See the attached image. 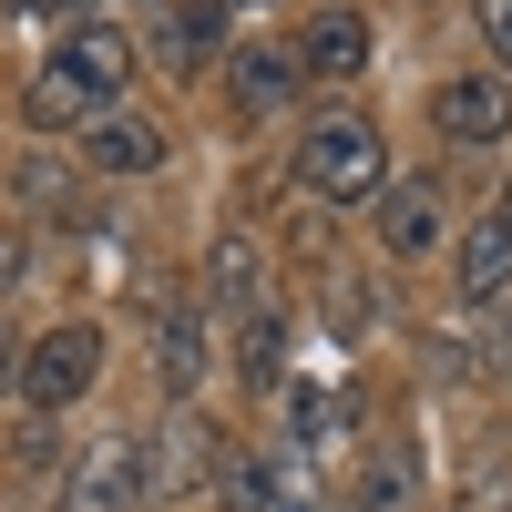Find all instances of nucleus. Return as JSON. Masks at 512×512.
Instances as JSON below:
<instances>
[{
	"label": "nucleus",
	"mask_w": 512,
	"mask_h": 512,
	"mask_svg": "<svg viewBox=\"0 0 512 512\" xmlns=\"http://www.w3.org/2000/svg\"><path fill=\"white\" fill-rule=\"evenodd\" d=\"M277 349H287V318L256 297V308L236 318V369H246V379H277Z\"/></svg>",
	"instance_id": "14"
},
{
	"label": "nucleus",
	"mask_w": 512,
	"mask_h": 512,
	"mask_svg": "<svg viewBox=\"0 0 512 512\" xmlns=\"http://www.w3.org/2000/svg\"><path fill=\"white\" fill-rule=\"evenodd\" d=\"M502 216H512V195H502Z\"/></svg>",
	"instance_id": "21"
},
{
	"label": "nucleus",
	"mask_w": 512,
	"mask_h": 512,
	"mask_svg": "<svg viewBox=\"0 0 512 512\" xmlns=\"http://www.w3.org/2000/svg\"><path fill=\"white\" fill-rule=\"evenodd\" d=\"M256 297H267V287H256V246H216V308H256Z\"/></svg>",
	"instance_id": "15"
},
{
	"label": "nucleus",
	"mask_w": 512,
	"mask_h": 512,
	"mask_svg": "<svg viewBox=\"0 0 512 512\" xmlns=\"http://www.w3.org/2000/svg\"><path fill=\"white\" fill-rule=\"evenodd\" d=\"M134 502H154V441L113 431V441H93V461H82L72 512H134Z\"/></svg>",
	"instance_id": "3"
},
{
	"label": "nucleus",
	"mask_w": 512,
	"mask_h": 512,
	"mask_svg": "<svg viewBox=\"0 0 512 512\" xmlns=\"http://www.w3.org/2000/svg\"><path fill=\"white\" fill-rule=\"evenodd\" d=\"M431 123L451 144H512V82L502 72H451L431 93Z\"/></svg>",
	"instance_id": "4"
},
{
	"label": "nucleus",
	"mask_w": 512,
	"mask_h": 512,
	"mask_svg": "<svg viewBox=\"0 0 512 512\" xmlns=\"http://www.w3.org/2000/svg\"><path fill=\"white\" fill-rule=\"evenodd\" d=\"M52 72L82 82V93L113 113V103H123V82H134V31H113V21H72V41L52 52Z\"/></svg>",
	"instance_id": "5"
},
{
	"label": "nucleus",
	"mask_w": 512,
	"mask_h": 512,
	"mask_svg": "<svg viewBox=\"0 0 512 512\" xmlns=\"http://www.w3.org/2000/svg\"><path fill=\"white\" fill-rule=\"evenodd\" d=\"M216 31H226V0H185V11L164 21V41H154V52L185 72V62H205V52H216Z\"/></svg>",
	"instance_id": "13"
},
{
	"label": "nucleus",
	"mask_w": 512,
	"mask_h": 512,
	"mask_svg": "<svg viewBox=\"0 0 512 512\" xmlns=\"http://www.w3.org/2000/svg\"><path fill=\"white\" fill-rule=\"evenodd\" d=\"M103 379V328L93 318H62V328H41L31 338V359H21V400L52 420V410H72L82 390Z\"/></svg>",
	"instance_id": "2"
},
{
	"label": "nucleus",
	"mask_w": 512,
	"mask_h": 512,
	"mask_svg": "<svg viewBox=\"0 0 512 512\" xmlns=\"http://www.w3.org/2000/svg\"><path fill=\"white\" fill-rule=\"evenodd\" d=\"M297 52H277V41H246V52L226 62V103H236V123H277V113H297Z\"/></svg>",
	"instance_id": "6"
},
{
	"label": "nucleus",
	"mask_w": 512,
	"mask_h": 512,
	"mask_svg": "<svg viewBox=\"0 0 512 512\" xmlns=\"http://www.w3.org/2000/svg\"><path fill=\"white\" fill-rule=\"evenodd\" d=\"M154 379H164L175 400L205 390V318H195V308H164V318H154Z\"/></svg>",
	"instance_id": "9"
},
{
	"label": "nucleus",
	"mask_w": 512,
	"mask_h": 512,
	"mask_svg": "<svg viewBox=\"0 0 512 512\" xmlns=\"http://www.w3.org/2000/svg\"><path fill=\"white\" fill-rule=\"evenodd\" d=\"M297 72H328V82L369 72V21L359 11H318L308 31H297Z\"/></svg>",
	"instance_id": "8"
},
{
	"label": "nucleus",
	"mask_w": 512,
	"mask_h": 512,
	"mask_svg": "<svg viewBox=\"0 0 512 512\" xmlns=\"http://www.w3.org/2000/svg\"><path fill=\"white\" fill-rule=\"evenodd\" d=\"M328 431H349V400H297V441H328Z\"/></svg>",
	"instance_id": "17"
},
{
	"label": "nucleus",
	"mask_w": 512,
	"mask_h": 512,
	"mask_svg": "<svg viewBox=\"0 0 512 512\" xmlns=\"http://www.w3.org/2000/svg\"><path fill=\"white\" fill-rule=\"evenodd\" d=\"M0 287H21V236L0 226Z\"/></svg>",
	"instance_id": "19"
},
{
	"label": "nucleus",
	"mask_w": 512,
	"mask_h": 512,
	"mask_svg": "<svg viewBox=\"0 0 512 512\" xmlns=\"http://www.w3.org/2000/svg\"><path fill=\"white\" fill-rule=\"evenodd\" d=\"M164 154H175V134L144 123V113H103L93 123V164L103 175H164Z\"/></svg>",
	"instance_id": "7"
},
{
	"label": "nucleus",
	"mask_w": 512,
	"mask_h": 512,
	"mask_svg": "<svg viewBox=\"0 0 512 512\" xmlns=\"http://www.w3.org/2000/svg\"><path fill=\"white\" fill-rule=\"evenodd\" d=\"M512 287V216H482L461 236V297H502Z\"/></svg>",
	"instance_id": "11"
},
{
	"label": "nucleus",
	"mask_w": 512,
	"mask_h": 512,
	"mask_svg": "<svg viewBox=\"0 0 512 512\" xmlns=\"http://www.w3.org/2000/svg\"><path fill=\"white\" fill-rule=\"evenodd\" d=\"M431 236H441V195H431V185H400V195H379V246H390V256H420Z\"/></svg>",
	"instance_id": "12"
},
{
	"label": "nucleus",
	"mask_w": 512,
	"mask_h": 512,
	"mask_svg": "<svg viewBox=\"0 0 512 512\" xmlns=\"http://www.w3.org/2000/svg\"><path fill=\"white\" fill-rule=\"evenodd\" d=\"M297 185H308L318 205H379L390 195V144H379V123L369 113H308Z\"/></svg>",
	"instance_id": "1"
},
{
	"label": "nucleus",
	"mask_w": 512,
	"mask_h": 512,
	"mask_svg": "<svg viewBox=\"0 0 512 512\" xmlns=\"http://www.w3.org/2000/svg\"><path fill=\"white\" fill-rule=\"evenodd\" d=\"M21 113H31V134H72V123H82V134H93V123H103V103L82 93V82H62L52 62L31 72V93H21Z\"/></svg>",
	"instance_id": "10"
},
{
	"label": "nucleus",
	"mask_w": 512,
	"mask_h": 512,
	"mask_svg": "<svg viewBox=\"0 0 512 512\" xmlns=\"http://www.w3.org/2000/svg\"><path fill=\"white\" fill-rule=\"evenodd\" d=\"M246 11H256V0H246Z\"/></svg>",
	"instance_id": "22"
},
{
	"label": "nucleus",
	"mask_w": 512,
	"mask_h": 512,
	"mask_svg": "<svg viewBox=\"0 0 512 512\" xmlns=\"http://www.w3.org/2000/svg\"><path fill=\"white\" fill-rule=\"evenodd\" d=\"M482 41H492V62H502V82H512V0H482Z\"/></svg>",
	"instance_id": "18"
},
{
	"label": "nucleus",
	"mask_w": 512,
	"mask_h": 512,
	"mask_svg": "<svg viewBox=\"0 0 512 512\" xmlns=\"http://www.w3.org/2000/svg\"><path fill=\"white\" fill-rule=\"evenodd\" d=\"M226 512H287V482L267 472V461H236L226 472Z\"/></svg>",
	"instance_id": "16"
},
{
	"label": "nucleus",
	"mask_w": 512,
	"mask_h": 512,
	"mask_svg": "<svg viewBox=\"0 0 512 512\" xmlns=\"http://www.w3.org/2000/svg\"><path fill=\"white\" fill-rule=\"evenodd\" d=\"M21 11H41V21H52V11H82V0H21Z\"/></svg>",
	"instance_id": "20"
}]
</instances>
